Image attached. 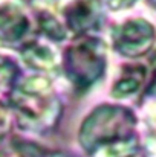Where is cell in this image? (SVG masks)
Returning a JSON list of instances; mask_svg holds the SVG:
<instances>
[{
    "mask_svg": "<svg viewBox=\"0 0 156 157\" xmlns=\"http://www.w3.org/2000/svg\"><path fill=\"white\" fill-rule=\"evenodd\" d=\"M78 140L89 157H141L136 117L122 105L94 108L80 127Z\"/></svg>",
    "mask_w": 156,
    "mask_h": 157,
    "instance_id": "6da1fadb",
    "label": "cell"
},
{
    "mask_svg": "<svg viewBox=\"0 0 156 157\" xmlns=\"http://www.w3.org/2000/svg\"><path fill=\"white\" fill-rule=\"evenodd\" d=\"M9 104L18 127L35 134L49 133L61 116V101L51 81L43 75L15 81L9 92Z\"/></svg>",
    "mask_w": 156,
    "mask_h": 157,
    "instance_id": "7a4b0ae2",
    "label": "cell"
},
{
    "mask_svg": "<svg viewBox=\"0 0 156 157\" xmlns=\"http://www.w3.org/2000/svg\"><path fill=\"white\" fill-rule=\"evenodd\" d=\"M63 70L74 89L86 92L103 78L107 67V48L94 35H81L63 55Z\"/></svg>",
    "mask_w": 156,
    "mask_h": 157,
    "instance_id": "3957f363",
    "label": "cell"
},
{
    "mask_svg": "<svg viewBox=\"0 0 156 157\" xmlns=\"http://www.w3.org/2000/svg\"><path fill=\"white\" fill-rule=\"evenodd\" d=\"M112 43L115 51L127 58H141L155 48L156 29L144 18H132L113 29Z\"/></svg>",
    "mask_w": 156,
    "mask_h": 157,
    "instance_id": "277c9868",
    "label": "cell"
},
{
    "mask_svg": "<svg viewBox=\"0 0 156 157\" xmlns=\"http://www.w3.org/2000/svg\"><path fill=\"white\" fill-rule=\"evenodd\" d=\"M32 20L26 8L15 2L0 5V44L5 48H23L32 35Z\"/></svg>",
    "mask_w": 156,
    "mask_h": 157,
    "instance_id": "5b68a950",
    "label": "cell"
},
{
    "mask_svg": "<svg viewBox=\"0 0 156 157\" xmlns=\"http://www.w3.org/2000/svg\"><path fill=\"white\" fill-rule=\"evenodd\" d=\"M63 23L75 37L89 35L103 20V0H70L63 9Z\"/></svg>",
    "mask_w": 156,
    "mask_h": 157,
    "instance_id": "8992f818",
    "label": "cell"
},
{
    "mask_svg": "<svg viewBox=\"0 0 156 157\" xmlns=\"http://www.w3.org/2000/svg\"><path fill=\"white\" fill-rule=\"evenodd\" d=\"M22 58L23 61L34 70L38 72H48L52 70L58 64V55L57 51L52 48L46 40H42L38 37L31 38L22 49Z\"/></svg>",
    "mask_w": 156,
    "mask_h": 157,
    "instance_id": "52a82bcc",
    "label": "cell"
},
{
    "mask_svg": "<svg viewBox=\"0 0 156 157\" xmlns=\"http://www.w3.org/2000/svg\"><path fill=\"white\" fill-rule=\"evenodd\" d=\"M146 78V69L141 66H133V67H127L122 75L115 81L113 87H112V95L118 99H124L129 98L132 95H135L136 92H139L142 82Z\"/></svg>",
    "mask_w": 156,
    "mask_h": 157,
    "instance_id": "ba28073f",
    "label": "cell"
},
{
    "mask_svg": "<svg viewBox=\"0 0 156 157\" xmlns=\"http://www.w3.org/2000/svg\"><path fill=\"white\" fill-rule=\"evenodd\" d=\"M17 76L18 72L15 64L8 58L0 56V95L11 92V89L17 81Z\"/></svg>",
    "mask_w": 156,
    "mask_h": 157,
    "instance_id": "9c48e42d",
    "label": "cell"
},
{
    "mask_svg": "<svg viewBox=\"0 0 156 157\" xmlns=\"http://www.w3.org/2000/svg\"><path fill=\"white\" fill-rule=\"evenodd\" d=\"M144 119H146V128L150 144L156 148V87L155 92L149 93L146 105H144Z\"/></svg>",
    "mask_w": 156,
    "mask_h": 157,
    "instance_id": "30bf717a",
    "label": "cell"
},
{
    "mask_svg": "<svg viewBox=\"0 0 156 157\" xmlns=\"http://www.w3.org/2000/svg\"><path fill=\"white\" fill-rule=\"evenodd\" d=\"M14 150L17 157H67L63 153L52 151V150L38 147L35 144H29V142H17L14 145Z\"/></svg>",
    "mask_w": 156,
    "mask_h": 157,
    "instance_id": "8fae6325",
    "label": "cell"
},
{
    "mask_svg": "<svg viewBox=\"0 0 156 157\" xmlns=\"http://www.w3.org/2000/svg\"><path fill=\"white\" fill-rule=\"evenodd\" d=\"M106 5L113 9V11H122V9H127L130 6H133L138 0H104Z\"/></svg>",
    "mask_w": 156,
    "mask_h": 157,
    "instance_id": "7c38bea8",
    "label": "cell"
},
{
    "mask_svg": "<svg viewBox=\"0 0 156 157\" xmlns=\"http://www.w3.org/2000/svg\"><path fill=\"white\" fill-rule=\"evenodd\" d=\"M9 130V114H8V110L0 104V140L6 136Z\"/></svg>",
    "mask_w": 156,
    "mask_h": 157,
    "instance_id": "4fadbf2b",
    "label": "cell"
},
{
    "mask_svg": "<svg viewBox=\"0 0 156 157\" xmlns=\"http://www.w3.org/2000/svg\"><path fill=\"white\" fill-rule=\"evenodd\" d=\"M150 3H152V5H153V6L156 8V0H150Z\"/></svg>",
    "mask_w": 156,
    "mask_h": 157,
    "instance_id": "5bb4252c",
    "label": "cell"
}]
</instances>
